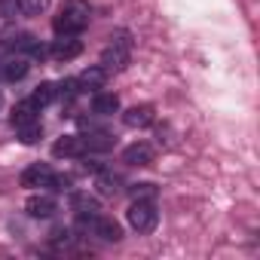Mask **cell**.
I'll return each mask as SVG.
<instances>
[{"instance_id":"cell-1","label":"cell","mask_w":260,"mask_h":260,"mask_svg":"<svg viewBox=\"0 0 260 260\" xmlns=\"http://www.w3.org/2000/svg\"><path fill=\"white\" fill-rule=\"evenodd\" d=\"M116 147V135L104 132V128H89L80 135H61L52 144V156L55 159H89L98 153H110Z\"/></svg>"},{"instance_id":"cell-2","label":"cell","mask_w":260,"mask_h":260,"mask_svg":"<svg viewBox=\"0 0 260 260\" xmlns=\"http://www.w3.org/2000/svg\"><path fill=\"white\" fill-rule=\"evenodd\" d=\"M132 49H135V40L128 31H113L107 37V46L101 49V68L107 74H122L128 64H132Z\"/></svg>"},{"instance_id":"cell-3","label":"cell","mask_w":260,"mask_h":260,"mask_svg":"<svg viewBox=\"0 0 260 260\" xmlns=\"http://www.w3.org/2000/svg\"><path fill=\"white\" fill-rule=\"evenodd\" d=\"M22 187L28 190H49V193H68L74 187L71 175H58L52 166L46 162H34L22 172Z\"/></svg>"},{"instance_id":"cell-4","label":"cell","mask_w":260,"mask_h":260,"mask_svg":"<svg viewBox=\"0 0 260 260\" xmlns=\"http://www.w3.org/2000/svg\"><path fill=\"white\" fill-rule=\"evenodd\" d=\"M92 22V7L86 0H64L58 16L52 19L55 34H83Z\"/></svg>"},{"instance_id":"cell-5","label":"cell","mask_w":260,"mask_h":260,"mask_svg":"<svg viewBox=\"0 0 260 260\" xmlns=\"http://www.w3.org/2000/svg\"><path fill=\"white\" fill-rule=\"evenodd\" d=\"M13 128H16V135L22 144H37L43 138V125H40V107H34L28 98L19 101L13 107V116H10Z\"/></svg>"},{"instance_id":"cell-6","label":"cell","mask_w":260,"mask_h":260,"mask_svg":"<svg viewBox=\"0 0 260 260\" xmlns=\"http://www.w3.org/2000/svg\"><path fill=\"white\" fill-rule=\"evenodd\" d=\"M125 220H128V226H132L138 236H150L156 230V223H159V205H156V199L153 196L132 199V205H128V211H125Z\"/></svg>"},{"instance_id":"cell-7","label":"cell","mask_w":260,"mask_h":260,"mask_svg":"<svg viewBox=\"0 0 260 260\" xmlns=\"http://www.w3.org/2000/svg\"><path fill=\"white\" fill-rule=\"evenodd\" d=\"M77 230L83 236L98 239V242H119L122 239V226L113 217H104L101 211L98 214H89V217H77Z\"/></svg>"},{"instance_id":"cell-8","label":"cell","mask_w":260,"mask_h":260,"mask_svg":"<svg viewBox=\"0 0 260 260\" xmlns=\"http://www.w3.org/2000/svg\"><path fill=\"white\" fill-rule=\"evenodd\" d=\"M80 52H83L80 34H55V40H52V46H49V55H52L55 61H74Z\"/></svg>"},{"instance_id":"cell-9","label":"cell","mask_w":260,"mask_h":260,"mask_svg":"<svg viewBox=\"0 0 260 260\" xmlns=\"http://www.w3.org/2000/svg\"><path fill=\"white\" fill-rule=\"evenodd\" d=\"M107 77H110V74H107V71H104L101 64H92V68H86L83 74H77V77H74V83H77L80 95H92V92L104 89Z\"/></svg>"},{"instance_id":"cell-10","label":"cell","mask_w":260,"mask_h":260,"mask_svg":"<svg viewBox=\"0 0 260 260\" xmlns=\"http://www.w3.org/2000/svg\"><path fill=\"white\" fill-rule=\"evenodd\" d=\"M25 211H28V217H34V220H49V217H55L58 202H55V196H49V193H34V196L25 202Z\"/></svg>"},{"instance_id":"cell-11","label":"cell","mask_w":260,"mask_h":260,"mask_svg":"<svg viewBox=\"0 0 260 260\" xmlns=\"http://www.w3.org/2000/svg\"><path fill=\"white\" fill-rule=\"evenodd\" d=\"M28 71H31V58H25V55H7V58H0V77H4L7 83L25 80Z\"/></svg>"},{"instance_id":"cell-12","label":"cell","mask_w":260,"mask_h":260,"mask_svg":"<svg viewBox=\"0 0 260 260\" xmlns=\"http://www.w3.org/2000/svg\"><path fill=\"white\" fill-rule=\"evenodd\" d=\"M153 156H156V150H153V144H147V141H135V144H128V147L122 150V162H125V166H135V169L150 166Z\"/></svg>"},{"instance_id":"cell-13","label":"cell","mask_w":260,"mask_h":260,"mask_svg":"<svg viewBox=\"0 0 260 260\" xmlns=\"http://www.w3.org/2000/svg\"><path fill=\"white\" fill-rule=\"evenodd\" d=\"M122 122L128 128H147V125L156 122V107L153 104H135V107H128L122 113Z\"/></svg>"},{"instance_id":"cell-14","label":"cell","mask_w":260,"mask_h":260,"mask_svg":"<svg viewBox=\"0 0 260 260\" xmlns=\"http://www.w3.org/2000/svg\"><path fill=\"white\" fill-rule=\"evenodd\" d=\"M89 107H92V113H98V116H113V113H119V95L98 89V92H92Z\"/></svg>"},{"instance_id":"cell-15","label":"cell","mask_w":260,"mask_h":260,"mask_svg":"<svg viewBox=\"0 0 260 260\" xmlns=\"http://www.w3.org/2000/svg\"><path fill=\"white\" fill-rule=\"evenodd\" d=\"M71 211L77 217H89V214H98L101 211V202L95 196H89L86 190H77V193H71Z\"/></svg>"},{"instance_id":"cell-16","label":"cell","mask_w":260,"mask_h":260,"mask_svg":"<svg viewBox=\"0 0 260 260\" xmlns=\"http://www.w3.org/2000/svg\"><path fill=\"white\" fill-rule=\"evenodd\" d=\"M95 190L101 196H119L122 193V178L113 175L110 169H101V172H95Z\"/></svg>"},{"instance_id":"cell-17","label":"cell","mask_w":260,"mask_h":260,"mask_svg":"<svg viewBox=\"0 0 260 260\" xmlns=\"http://www.w3.org/2000/svg\"><path fill=\"white\" fill-rule=\"evenodd\" d=\"M55 98H58V83H49V80H46V83H40V86L28 95V101H31L34 107H40V110H43V107H49Z\"/></svg>"},{"instance_id":"cell-18","label":"cell","mask_w":260,"mask_h":260,"mask_svg":"<svg viewBox=\"0 0 260 260\" xmlns=\"http://www.w3.org/2000/svg\"><path fill=\"white\" fill-rule=\"evenodd\" d=\"M49 10V0H19V16H40Z\"/></svg>"},{"instance_id":"cell-19","label":"cell","mask_w":260,"mask_h":260,"mask_svg":"<svg viewBox=\"0 0 260 260\" xmlns=\"http://www.w3.org/2000/svg\"><path fill=\"white\" fill-rule=\"evenodd\" d=\"M128 193H132V199H138V196H153L156 199L159 187L156 184H132V187H128Z\"/></svg>"},{"instance_id":"cell-20","label":"cell","mask_w":260,"mask_h":260,"mask_svg":"<svg viewBox=\"0 0 260 260\" xmlns=\"http://www.w3.org/2000/svg\"><path fill=\"white\" fill-rule=\"evenodd\" d=\"M0 101H4V98H0Z\"/></svg>"}]
</instances>
